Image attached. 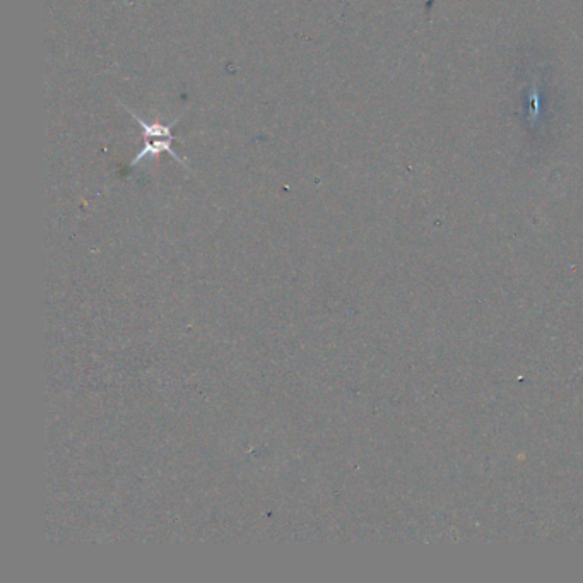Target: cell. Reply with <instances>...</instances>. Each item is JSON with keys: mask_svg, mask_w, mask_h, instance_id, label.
<instances>
[{"mask_svg": "<svg viewBox=\"0 0 583 583\" xmlns=\"http://www.w3.org/2000/svg\"><path fill=\"white\" fill-rule=\"evenodd\" d=\"M128 114L136 120V124L143 128L144 141H146L143 151L136 155V157H134L132 163H130V166H136L139 161H143L146 157L157 159L163 153H168V155H170L171 157H175L178 163H182V166H186V161L178 156V155L173 151V147H171V144L175 141V137H173V134H171V128L178 122V118H175L171 124H161L159 120L146 122L144 118L137 116L136 112H132V110H128Z\"/></svg>", "mask_w": 583, "mask_h": 583, "instance_id": "cell-1", "label": "cell"}]
</instances>
